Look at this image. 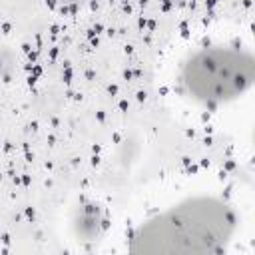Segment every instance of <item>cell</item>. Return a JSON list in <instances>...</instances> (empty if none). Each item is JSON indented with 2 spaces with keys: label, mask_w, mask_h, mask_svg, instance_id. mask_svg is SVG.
Segmentation results:
<instances>
[{
  "label": "cell",
  "mask_w": 255,
  "mask_h": 255,
  "mask_svg": "<svg viewBox=\"0 0 255 255\" xmlns=\"http://www.w3.org/2000/svg\"><path fill=\"white\" fill-rule=\"evenodd\" d=\"M237 211L217 195L183 197L143 221L129 233L131 253H221L237 233Z\"/></svg>",
  "instance_id": "obj_1"
},
{
  "label": "cell",
  "mask_w": 255,
  "mask_h": 255,
  "mask_svg": "<svg viewBox=\"0 0 255 255\" xmlns=\"http://www.w3.org/2000/svg\"><path fill=\"white\" fill-rule=\"evenodd\" d=\"M253 80L255 58L237 44H207L189 52L175 76L179 94L207 110L235 102Z\"/></svg>",
  "instance_id": "obj_2"
}]
</instances>
